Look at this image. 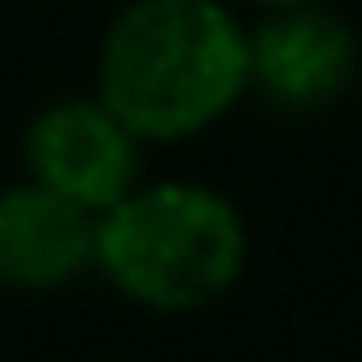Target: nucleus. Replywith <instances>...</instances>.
<instances>
[{"label":"nucleus","instance_id":"423d86ee","mask_svg":"<svg viewBox=\"0 0 362 362\" xmlns=\"http://www.w3.org/2000/svg\"><path fill=\"white\" fill-rule=\"evenodd\" d=\"M245 6H256V11H272V6H315V0H245Z\"/></svg>","mask_w":362,"mask_h":362},{"label":"nucleus","instance_id":"39448f33","mask_svg":"<svg viewBox=\"0 0 362 362\" xmlns=\"http://www.w3.org/2000/svg\"><path fill=\"white\" fill-rule=\"evenodd\" d=\"M96 267V214L37 181L0 187V288L59 293Z\"/></svg>","mask_w":362,"mask_h":362},{"label":"nucleus","instance_id":"7ed1b4c3","mask_svg":"<svg viewBox=\"0 0 362 362\" xmlns=\"http://www.w3.org/2000/svg\"><path fill=\"white\" fill-rule=\"evenodd\" d=\"M27 181L69 197L86 214H107L144 181V139L90 90L59 96L27 123L22 134Z\"/></svg>","mask_w":362,"mask_h":362},{"label":"nucleus","instance_id":"f257e3e1","mask_svg":"<svg viewBox=\"0 0 362 362\" xmlns=\"http://www.w3.org/2000/svg\"><path fill=\"white\" fill-rule=\"evenodd\" d=\"M96 96L144 144H181L250 96L229 0H123L96 43Z\"/></svg>","mask_w":362,"mask_h":362},{"label":"nucleus","instance_id":"f03ea898","mask_svg":"<svg viewBox=\"0 0 362 362\" xmlns=\"http://www.w3.org/2000/svg\"><path fill=\"white\" fill-rule=\"evenodd\" d=\"M250 261L240 208L203 181H139L96 214V272L139 309L192 315L224 298Z\"/></svg>","mask_w":362,"mask_h":362},{"label":"nucleus","instance_id":"20e7f679","mask_svg":"<svg viewBox=\"0 0 362 362\" xmlns=\"http://www.w3.org/2000/svg\"><path fill=\"white\" fill-rule=\"evenodd\" d=\"M245 69H250V96L272 112H325L357 86L362 43L357 27L330 6H272L261 22L245 27Z\"/></svg>","mask_w":362,"mask_h":362}]
</instances>
